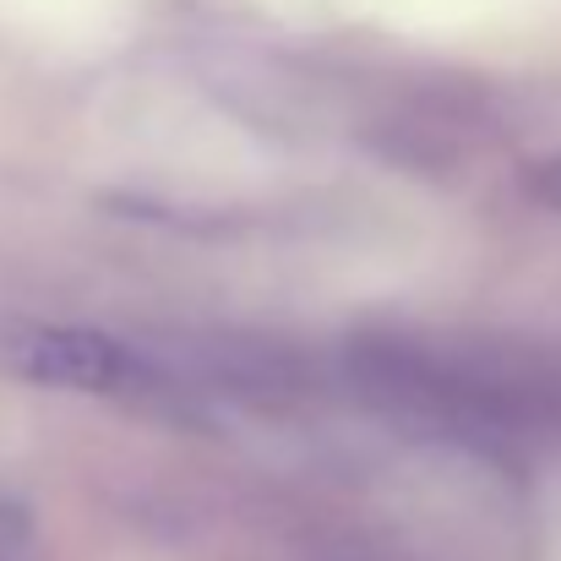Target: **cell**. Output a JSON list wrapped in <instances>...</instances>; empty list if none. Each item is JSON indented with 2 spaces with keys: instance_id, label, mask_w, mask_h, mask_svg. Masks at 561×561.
Masks as SVG:
<instances>
[{
  "instance_id": "1",
  "label": "cell",
  "mask_w": 561,
  "mask_h": 561,
  "mask_svg": "<svg viewBox=\"0 0 561 561\" xmlns=\"http://www.w3.org/2000/svg\"><path fill=\"white\" fill-rule=\"evenodd\" d=\"M0 366L33 387L88 392V398H137L159 387L153 360L137 355L131 344L93 328H55V322L11 328L0 339Z\"/></svg>"
},
{
  "instance_id": "2",
  "label": "cell",
  "mask_w": 561,
  "mask_h": 561,
  "mask_svg": "<svg viewBox=\"0 0 561 561\" xmlns=\"http://www.w3.org/2000/svg\"><path fill=\"white\" fill-rule=\"evenodd\" d=\"M529 191H535L546 207H561V153L551 159V164H540V170L529 175Z\"/></svg>"
}]
</instances>
